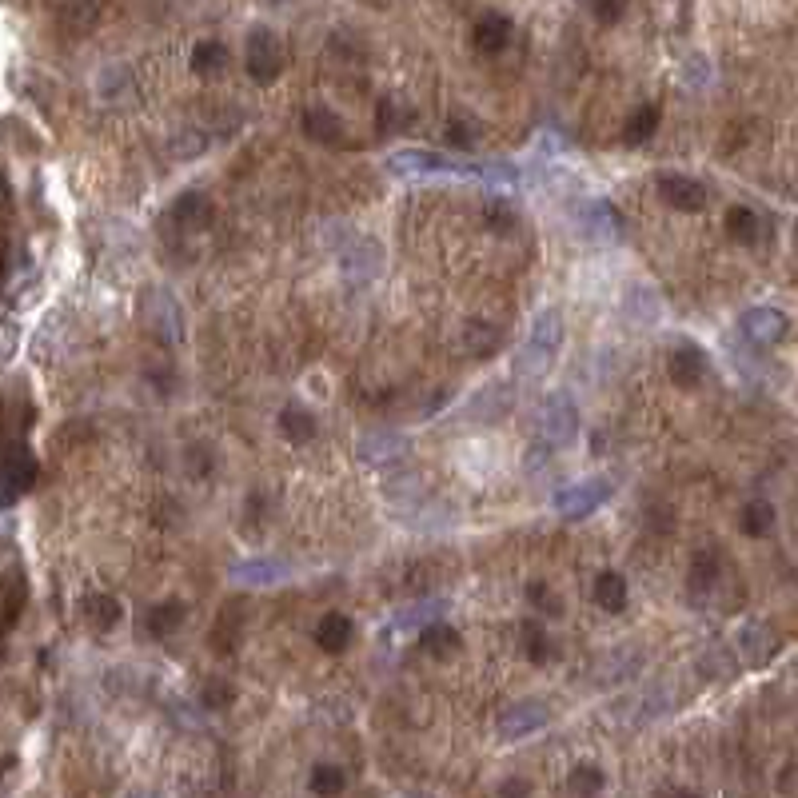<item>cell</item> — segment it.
I'll use <instances>...</instances> for the list:
<instances>
[{
	"instance_id": "obj_28",
	"label": "cell",
	"mask_w": 798,
	"mask_h": 798,
	"mask_svg": "<svg viewBox=\"0 0 798 798\" xmlns=\"http://www.w3.org/2000/svg\"><path fill=\"white\" fill-rule=\"evenodd\" d=\"M479 220H483V228L495 232V236H511V232L519 228V212H515L511 200H503V196H487L483 208H479Z\"/></svg>"
},
{
	"instance_id": "obj_8",
	"label": "cell",
	"mask_w": 798,
	"mask_h": 798,
	"mask_svg": "<svg viewBox=\"0 0 798 798\" xmlns=\"http://www.w3.org/2000/svg\"><path fill=\"white\" fill-rule=\"evenodd\" d=\"M579 228L595 244H615L623 236V216H619V208L611 200H587L579 208Z\"/></svg>"
},
{
	"instance_id": "obj_37",
	"label": "cell",
	"mask_w": 798,
	"mask_h": 798,
	"mask_svg": "<svg viewBox=\"0 0 798 798\" xmlns=\"http://www.w3.org/2000/svg\"><path fill=\"white\" fill-rule=\"evenodd\" d=\"M443 136H447V144H451V148L467 152V148H475V144H479V124H475L471 116H451V120H447V128H443Z\"/></svg>"
},
{
	"instance_id": "obj_38",
	"label": "cell",
	"mask_w": 798,
	"mask_h": 798,
	"mask_svg": "<svg viewBox=\"0 0 798 798\" xmlns=\"http://www.w3.org/2000/svg\"><path fill=\"white\" fill-rule=\"evenodd\" d=\"M607 787V779H603V771L595 767V763H579L575 771H571V779H567V791L571 795H599Z\"/></svg>"
},
{
	"instance_id": "obj_2",
	"label": "cell",
	"mask_w": 798,
	"mask_h": 798,
	"mask_svg": "<svg viewBox=\"0 0 798 798\" xmlns=\"http://www.w3.org/2000/svg\"><path fill=\"white\" fill-rule=\"evenodd\" d=\"M559 344H563V312L559 308H543L535 316V324H531V336H527L519 360H515L519 376L523 380H543V372L555 364Z\"/></svg>"
},
{
	"instance_id": "obj_11",
	"label": "cell",
	"mask_w": 798,
	"mask_h": 798,
	"mask_svg": "<svg viewBox=\"0 0 798 798\" xmlns=\"http://www.w3.org/2000/svg\"><path fill=\"white\" fill-rule=\"evenodd\" d=\"M707 368H711V364H707V352L695 348V344H679V348H671V356H667V376H671V384L683 388V392L699 388L703 376H707Z\"/></svg>"
},
{
	"instance_id": "obj_9",
	"label": "cell",
	"mask_w": 798,
	"mask_h": 798,
	"mask_svg": "<svg viewBox=\"0 0 798 798\" xmlns=\"http://www.w3.org/2000/svg\"><path fill=\"white\" fill-rule=\"evenodd\" d=\"M36 475H40V463H36V455L28 451V443H24V439H12V443H8V451H4V483H8V503H12L16 495L32 491Z\"/></svg>"
},
{
	"instance_id": "obj_1",
	"label": "cell",
	"mask_w": 798,
	"mask_h": 798,
	"mask_svg": "<svg viewBox=\"0 0 798 798\" xmlns=\"http://www.w3.org/2000/svg\"><path fill=\"white\" fill-rule=\"evenodd\" d=\"M388 168L396 176H455V180H499L515 184V168L507 164H475V160H455L431 148H403L388 156Z\"/></svg>"
},
{
	"instance_id": "obj_36",
	"label": "cell",
	"mask_w": 798,
	"mask_h": 798,
	"mask_svg": "<svg viewBox=\"0 0 798 798\" xmlns=\"http://www.w3.org/2000/svg\"><path fill=\"white\" fill-rule=\"evenodd\" d=\"M308 787H312V795H340V791L348 787V775H344V767H336V763H316Z\"/></svg>"
},
{
	"instance_id": "obj_26",
	"label": "cell",
	"mask_w": 798,
	"mask_h": 798,
	"mask_svg": "<svg viewBox=\"0 0 798 798\" xmlns=\"http://www.w3.org/2000/svg\"><path fill=\"white\" fill-rule=\"evenodd\" d=\"M411 124H415V108H411L407 100H399V96H380V104H376V128H380L384 136L407 132Z\"/></svg>"
},
{
	"instance_id": "obj_44",
	"label": "cell",
	"mask_w": 798,
	"mask_h": 798,
	"mask_svg": "<svg viewBox=\"0 0 798 798\" xmlns=\"http://www.w3.org/2000/svg\"><path fill=\"white\" fill-rule=\"evenodd\" d=\"M499 795H531V787L519 779H507V783H499Z\"/></svg>"
},
{
	"instance_id": "obj_18",
	"label": "cell",
	"mask_w": 798,
	"mask_h": 798,
	"mask_svg": "<svg viewBox=\"0 0 798 798\" xmlns=\"http://www.w3.org/2000/svg\"><path fill=\"white\" fill-rule=\"evenodd\" d=\"M316 647L324 651V655H344L348 647H352V639H356V623L348 619V615H340V611H332V615H324L320 623H316Z\"/></svg>"
},
{
	"instance_id": "obj_4",
	"label": "cell",
	"mask_w": 798,
	"mask_h": 798,
	"mask_svg": "<svg viewBox=\"0 0 798 798\" xmlns=\"http://www.w3.org/2000/svg\"><path fill=\"white\" fill-rule=\"evenodd\" d=\"M539 435L551 447H567L579 435V407L567 392H551L539 403Z\"/></svg>"
},
{
	"instance_id": "obj_42",
	"label": "cell",
	"mask_w": 798,
	"mask_h": 798,
	"mask_svg": "<svg viewBox=\"0 0 798 798\" xmlns=\"http://www.w3.org/2000/svg\"><path fill=\"white\" fill-rule=\"evenodd\" d=\"M587 8L599 24H615L623 16V0H587Z\"/></svg>"
},
{
	"instance_id": "obj_39",
	"label": "cell",
	"mask_w": 798,
	"mask_h": 798,
	"mask_svg": "<svg viewBox=\"0 0 798 798\" xmlns=\"http://www.w3.org/2000/svg\"><path fill=\"white\" fill-rule=\"evenodd\" d=\"M24 603H28V587H24L20 571H12V575H8V591H4V627H8V631L16 627V619H20Z\"/></svg>"
},
{
	"instance_id": "obj_24",
	"label": "cell",
	"mask_w": 798,
	"mask_h": 798,
	"mask_svg": "<svg viewBox=\"0 0 798 798\" xmlns=\"http://www.w3.org/2000/svg\"><path fill=\"white\" fill-rule=\"evenodd\" d=\"M316 431H320V423H316V415H312L308 407L288 403V407L280 411V435H284L288 443H312Z\"/></svg>"
},
{
	"instance_id": "obj_15",
	"label": "cell",
	"mask_w": 798,
	"mask_h": 798,
	"mask_svg": "<svg viewBox=\"0 0 798 798\" xmlns=\"http://www.w3.org/2000/svg\"><path fill=\"white\" fill-rule=\"evenodd\" d=\"M172 220H176L184 232H204V228H212V220H216V204L208 200V192L188 188V192L176 196V204H172Z\"/></svg>"
},
{
	"instance_id": "obj_43",
	"label": "cell",
	"mask_w": 798,
	"mask_h": 798,
	"mask_svg": "<svg viewBox=\"0 0 798 798\" xmlns=\"http://www.w3.org/2000/svg\"><path fill=\"white\" fill-rule=\"evenodd\" d=\"M435 615H439V603H419V607H411V615H403L399 623H403V627H427Z\"/></svg>"
},
{
	"instance_id": "obj_31",
	"label": "cell",
	"mask_w": 798,
	"mask_h": 798,
	"mask_svg": "<svg viewBox=\"0 0 798 798\" xmlns=\"http://www.w3.org/2000/svg\"><path fill=\"white\" fill-rule=\"evenodd\" d=\"M727 236L735 240V244H759V236H763V220L751 212V208H743V204H735L731 212H727Z\"/></svg>"
},
{
	"instance_id": "obj_23",
	"label": "cell",
	"mask_w": 798,
	"mask_h": 798,
	"mask_svg": "<svg viewBox=\"0 0 798 798\" xmlns=\"http://www.w3.org/2000/svg\"><path fill=\"white\" fill-rule=\"evenodd\" d=\"M188 64H192L196 76L212 80V76H220V72L228 68V44H224V40H200V44H192Z\"/></svg>"
},
{
	"instance_id": "obj_32",
	"label": "cell",
	"mask_w": 798,
	"mask_h": 798,
	"mask_svg": "<svg viewBox=\"0 0 798 798\" xmlns=\"http://www.w3.org/2000/svg\"><path fill=\"white\" fill-rule=\"evenodd\" d=\"M84 619L92 631H112L120 623V603L112 595H88L84 599Z\"/></svg>"
},
{
	"instance_id": "obj_10",
	"label": "cell",
	"mask_w": 798,
	"mask_h": 798,
	"mask_svg": "<svg viewBox=\"0 0 798 798\" xmlns=\"http://www.w3.org/2000/svg\"><path fill=\"white\" fill-rule=\"evenodd\" d=\"M300 124H304V136L316 140V144H324V148H344L348 144V124L328 104H312Z\"/></svg>"
},
{
	"instance_id": "obj_27",
	"label": "cell",
	"mask_w": 798,
	"mask_h": 798,
	"mask_svg": "<svg viewBox=\"0 0 798 798\" xmlns=\"http://www.w3.org/2000/svg\"><path fill=\"white\" fill-rule=\"evenodd\" d=\"M659 120H663V112H659V104H639L631 116H627V124H623V144H647L655 132H659Z\"/></svg>"
},
{
	"instance_id": "obj_16",
	"label": "cell",
	"mask_w": 798,
	"mask_h": 798,
	"mask_svg": "<svg viewBox=\"0 0 798 798\" xmlns=\"http://www.w3.org/2000/svg\"><path fill=\"white\" fill-rule=\"evenodd\" d=\"M719 575H723V551H719V547H703V551H695L691 571H687V591H691V599H695V603L707 599V595L715 591Z\"/></svg>"
},
{
	"instance_id": "obj_14",
	"label": "cell",
	"mask_w": 798,
	"mask_h": 798,
	"mask_svg": "<svg viewBox=\"0 0 798 798\" xmlns=\"http://www.w3.org/2000/svg\"><path fill=\"white\" fill-rule=\"evenodd\" d=\"M511 32H515V24H511L507 12H483V16L475 20V28H471V44H475V52H483V56H499V52L511 44Z\"/></svg>"
},
{
	"instance_id": "obj_3",
	"label": "cell",
	"mask_w": 798,
	"mask_h": 798,
	"mask_svg": "<svg viewBox=\"0 0 798 798\" xmlns=\"http://www.w3.org/2000/svg\"><path fill=\"white\" fill-rule=\"evenodd\" d=\"M284 64H288V52H284V40L268 28V24H256L248 32V48H244V68L256 84H276L284 76Z\"/></svg>"
},
{
	"instance_id": "obj_13",
	"label": "cell",
	"mask_w": 798,
	"mask_h": 798,
	"mask_svg": "<svg viewBox=\"0 0 798 798\" xmlns=\"http://www.w3.org/2000/svg\"><path fill=\"white\" fill-rule=\"evenodd\" d=\"M547 723V703H535V699H527V703H515V707H507L503 715H499V723H495V731H499V739H527L531 731H539Z\"/></svg>"
},
{
	"instance_id": "obj_19",
	"label": "cell",
	"mask_w": 798,
	"mask_h": 798,
	"mask_svg": "<svg viewBox=\"0 0 798 798\" xmlns=\"http://www.w3.org/2000/svg\"><path fill=\"white\" fill-rule=\"evenodd\" d=\"M288 575H292V567L280 563V559H244V563L232 567V579L244 583V587H272Z\"/></svg>"
},
{
	"instance_id": "obj_29",
	"label": "cell",
	"mask_w": 798,
	"mask_h": 798,
	"mask_svg": "<svg viewBox=\"0 0 798 798\" xmlns=\"http://www.w3.org/2000/svg\"><path fill=\"white\" fill-rule=\"evenodd\" d=\"M499 344H503V332H499L495 324H487V320H471V324L463 328V348H467L471 356H479V360L495 356Z\"/></svg>"
},
{
	"instance_id": "obj_21",
	"label": "cell",
	"mask_w": 798,
	"mask_h": 798,
	"mask_svg": "<svg viewBox=\"0 0 798 798\" xmlns=\"http://www.w3.org/2000/svg\"><path fill=\"white\" fill-rule=\"evenodd\" d=\"M188 619V607L184 599H164V603H152L148 615H144V627L152 639H168L172 631H180V623Z\"/></svg>"
},
{
	"instance_id": "obj_40",
	"label": "cell",
	"mask_w": 798,
	"mask_h": 798,
	"mask_svg": "<svg viewBox=\"0 0 798 798\" xmlns=\"http://www.w3.org/2000/svg\"><path fill=\"white\" fill-rule=\"evenodd\" d=\"M232 703H236V687H232L224 675H216V679L204 683V691H200V707H208V711H224V707H232Z\"/></svg>"
},
{
	"instance_id": "obj_34",
	"label": "cell",
	"mask_w": 798,
	"mask_h": 798,
	"mask_svg": "<svg viewBox=\"0 0 798 798\" xmlns=\"http://www.w3.org/2000/svg\"><path fill=\"white\" fill-rule=\"evenodd\" d=\"M360 451H364V459H372V463H380V459H396V455L407 451V439L396 435V431H376V435H364Z\"/></svg>"
},
{
	"instance_id": "obj_25",
	"label": "cell",
	"mask_w": 798,
	"mask_h": 798,
	"mask_svg": "<svg viewBox=\"0 0 798 798\" xmlns=\"http://www.w3.org/2000/svg\"><path fill=\"white\" fill-rule=\"evenodd\" d=\"M595 603L607 611V615H623L627 611V579L619 571H599L595 575Z\"/></svg>"
},
{
	"instance_id": "obj_17",
	"label": "cell",
	"mask_w": 798,
	"mask_h": 798,
	"mask_svg": "<svg viewBox=\"0 0 798 798\" xmlns=\"http://www.w3.org/2000/svg\"><path fill=\"white\" fill-rule=\"evenodd\" d=\"M419 647H423V655H431L435 663H447V659H455V655L463 651V635H459L451 623L431 619L427 627H419Z\"/></svg>"
},
{
	"instance_id": "obj_6",
	"label": "cell",
	"mask_w": 798,
	"mask_h": 798,
	"mask_svg": "<svg viewBox=\"0 0 798 798\" xmlns=\"http://www.w3.org/2000/svg\"><path fill=\"white\" fill-rule=\"evenodd\" d=\"M607 499H611V479L591 475V479H579V483L563 487V491L555 495V511H559L563 519H587V515L599 511Z\"/></svg>"
},
{
	"instance_id": "obj_7",
	"label": "cell",
	"mask_w": 798,
	"mask_h": 798,
	"mask_svg": "<svg viewBox=\"0 0 798 798\" xmlns=\"http://www.w3.org/2000/svg\"><path fill=\"white\" fill-rule=\"evenodd\" d=\"M655 188H659L663 204L675 208V212H703L707 208V188L699 180L683 176V172H659Z\"/></svg>"
},
{
	"instance_id": "obj_22",
	"label": "cell",
	"mask_w": 798,
	"mask_h": 798,
	"mask_svg": "<svg viewBox=\"0 0 798 798\" xmlns=\"http://www.w3.org/2000/svg\"><path fill=\"white\" fill-rule=\"evenodd\" d=\"M739 651L747 655V663H751V667H763V663H771V659H775V651H779V639H775V631H767L763 623H751V627L739 635Z\"/></svg>"
},
{
	"instance_id": "obj_33",
	"label": "cell",
	"mask_w": 798,
	"mask_h": 798,
	"mask_svg": "<svg viewBox=\"0 0 798 798\" xmlns=\"http://www.w3.org/2000/svg\"><path fill=\"white\" fill-rule=\"evenodd\" d=\"M519 639H523V655H527L535 667H543V663L551 659V639H547V631H543L539 619H523V623H519Z\"/></svg>"
},
{
	"instance_id": "obj_35",
	"label": "cell",
	"mask_w": 798,
	"mask_h": 798,
	"mask_svg": "<svg viewBox=\"0 0 798 798\" xmlns=\"http://www.w3.org/2000/svg\"><path fill=\"white\" fill-rule=\"evenodd\" d=\"M60 20H64L72 32H88V28L100 20V0H64Z\"/></svg>"
},
{
	"instance_id": "obj_45",
	"label": "cell",
	"mask_w": 798,
	"mask_h": 798,
	"mask_svg": "<svg viewBox=\"0 0 798 798\" xmlns=\"http://www.w3.org/2000/svg\"><path fill=\"white\" fill-rule=\"evenodd\" d=\"M795 232H798V224H795Z\"/></svg>"
},
{
	"instance_id": "obj_41",
	"label": "cell",
	"mask_w": 798,
	"mask_h": 798,
	"mask_svg": "<svg viewBox=\"0 0 798 798\" xmlns=\"http://www.w3.org/2000/svg\"><path fill=\"white\" fill-rule=\"evenodd\" d=\"M527 603H531L535 611L551 615V619H555V615H563V599H559V595H555L547 583H539V579H535V583H527Z\"/></svg>"
},
{
	"instance_id": "obj_30",
	"label": "cell",
	"mask_w": 798,
	"mask_h": 798,
	"mask_svg": "<svg viewBox=\"0 0 798 798\" xmlns=\"http://www.w3.org/2000/svg\"><path fill=\"white\" fill-rule=\"evenodd\" d=\"M739 531L751 535V539H767L775 531V507L767 499H751L739 515Z\"/></svg>"
},
{
	"instance_id": "obj_5",
	"label": "cell",
	"mask_w": 798,
	"mask_h": 798,
	"mask_svg": "<svg viewBox=\"0 0 798 798\" xmlns=\"http://www.w3.org/2000/svg\"><path fill=\"white\" fill-rule=\"evenodd\" d=\"M144 324L160 344H180L184 340V312L164 288L144 292Z\"/></svg>"
},
{
	"instance_id": "obj_12",
	"label": "cell",
	"mask_w": 798,
	"mask_h": 798,
	"mask_svg": "<svg viewBox=\"0 0 798 798\" xmlns=\"http://www.w3.org/2000/svg\"><path fill=\"white\" fill-rule=\"evenodd\" d=\"M739 328H743V336H747L751 344H759V348H771V344H779V340L787 336L791 320H787L779 308H751V312H743Z\"/></svg>"
},
{
	"instance_id": "obj_20",
	"label": "cell",
	"mask_w": 798,
	"mask_h": 798,
	"mask_svg": "<svg viewBox=\"0 0 798 798\" xmlns=\"http://www.w3.org/2000/svg\"><path fill=\"white\" fill-rule=\"evenodd\" d=\"M240 631H244V607H240V603L220 607V615H216V623H212V635H208L212 651H216V655H232L236 643H240Z\"/></svg>"
}]
</instances>
